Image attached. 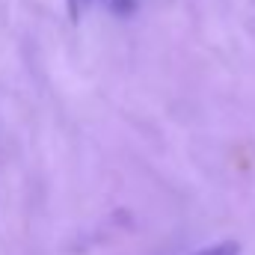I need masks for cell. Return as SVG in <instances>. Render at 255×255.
I'll list each match as a JSON object with an SVG mask.
<instances>
[{"mask_svg":"<svg viewBox=\"0 0 255 255\" xmlns=\"http://www.w3.org/2000/svg\"><path fill=\"white\" fill-rule=\"evenodd\" d=\"M193 255H241V244L238 241H220V244L205 247V250H199Z\"/></svg>","mask_w":255,"mask_h":255,"instance_id":"1","label":"cell"},{"mask_svg":"<svg viewBox=\"0 0 255 255\" xmlns=\"http://www.w3.org/2000/svg\"><path fill=\"white\" fill-rule=\"evenodd\" d=\"M89 3H95V0H68V9H71V15H80Z\"/></svg>","mask_w":255,"mask_h":255,"instance_id":"2","label":"cell"}]
</instances>
